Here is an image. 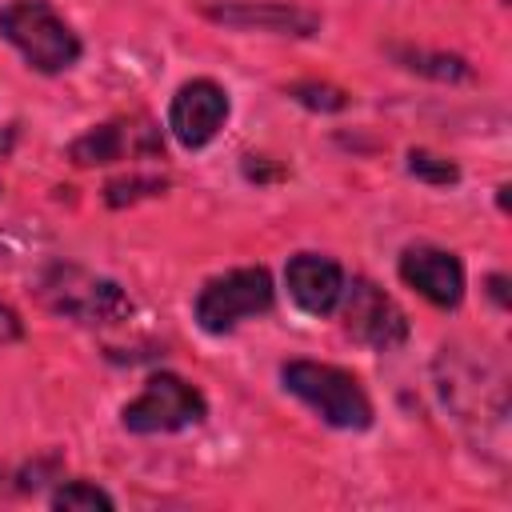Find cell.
<instances>
[{
    "label": "cell",
    "instance_id": "cell-16",
    "mask_svg": "<svg viewBox=\"0 0 512 512\" xmlns=\"http://www.w3.org/2000/svg\"><path fill=\"white\" fill-rule=\"evenodd\" d=\"M164 188H168L164 176H120V180H108V184H104V200H108L112 208H124V204L160 196Z\"/></svg>",
    "mask_w": 512,
    "mask_h": 512
},
{
    "label": "cell",
    "instance_id": "cell-3",
    "mask_svg": "<svg viewBox=\"0 0 512 512\" xmlns=\"http://www.w3.org/2000/svg\"><path fill=\"white\" fill-rule=\"evenodd\" d=\"M280 384L304 400L324 424L332 428H348L360 432L372 424V400L360 388V380L336 364H320V360H288L280 368Z\"/></svg>",
    "mask_w": 512,
    "mask_h": 512
},
{
    "label": "cell",
    "instance_id": "cell-13",
    "mask_svg": "<svg viewBox=\"0 0 512 512\" xmlns=\"http://www.w3.org/2000/svg\"><path fill=\"white\" fill-rule=\"evenodd\" d=\"M392 56L420 72V76H432V80H464L468 76V64L460 56H448V52H424V48H392Z\"/></svg>",
    "mask_w": 512,
    "mask_h": 512
},
{
    "label": "cell",
    "instance_id": "cell-2",
    "mask_svg": "<svg viewBox=\"0 0 512 512\" xmlns=\"http://www.w3.org/2000/svg\"><path fill=\"white\" fill-rule=\"evenodd\" d=\"M36 296L44 300L48 312H56L72 324H84V328H108V324H120L132 316V300L116 280H108L92 268L68 264V260H56L40 272Z\"/></svg>",
    "mask_w": 512,
    "mask_h": 512
},
{
    "label": "cell",
    "instance_id": "cell-8",
    "mask_svg": "<svg viewBox=\"0 0 512 512\" xmlns=\"http://www.w3.org/2000/svg\"><path fill=\"white\" fill-rule=\"evenodd\" d=\"M204 16L224 28H240V32H272V36H316L320 32V16L288 0H212L204 4Z\"/></svg>",
    "mask_w": 512,
    "mask_h": 512
},
{
    "label": "cell",
    "instance_id": "cell-18",
    "mask_svg": "<svg viewBox=\"0 0 512 512\" xmlns=\"http://www.w3.org/2000/svg\"><path fill=\"white\" fill-rule=\"evenodd\" d=\"M16 340H24V320L8 300H0V344H16Z\"/></svg>",
    "mask_w": 512,
    "mask_h": 512
},
{
    "label": "cell",
    "instance_id": "cell-12",
    "mask_svg": "<svg viewBox=\"0 0 512 512\" xmlns=\"http://www.w3.org/2000/svg\"><path fill=\"white\" fill-rule=\"evenodd\" d=\"M284 284L288 296L296 300V308H304L308 316H328L340 304L344 292V268L332 256L320 252H296L284 264Z\"/></svg>",
    "mask_w": 512,
    "mask_h": 512
},
{
    "label": "cell",
    "instance_id": "cell-19",
    "mask_svg": "<svg viewBox=\"0 0 512 512\" xmlns=\"http://www.w3.org/2000/svg\"><path fill=\"white\" fill-rule=\"evenodd\" d=\"M488 292H492V300L500 308H508V280L504 276H488Z\"/></svg>",
    "mask_w": 512,
    "mask_h": 512
},
{
    "label": "cell",
    "instance_id": "cell-7",
    "mask_svg": "<svg viewBox=\"0 0 512 512\" xmlns=\"http://www.w3.org/2000/svg\"><path fill=\"white\" fill-rule=\"evenodd\" d=\"M340 316H344V332L372 348V352H392L408 340V316L404 308L372 280H352L340 292Z\"/></svg>",
    "mask_w": 512,
    "mask_h": 512
},
{
    "label": "cell",
    "instance_id": "cell-9",
    "mask_svg": "<svg viewBox=\"0 0 512 512\" xmlns=\"http://www.w3.org/2000/svg\"><path fill=\"white\" fill-rule=\"evenodd\" d=\"M224 120H228V92L208 76L180 84L168 104V128L184 148H204L224 128Z\"/></svg>",
    "mask_w": 512,
    "mask_h": 512
},
{
    "label": "cell",
    "instance_id": "cell-10",
    "mask_svg": "<svg viewBox=\"0 0 512 512\" xmlns=\"http://www.w3.org/2000/svg\"><path fill=\"white\" fill-rule=\"evenodd\" d=\"M400 280L436 308H456L464 300V264L436 244H408L400 252Z\"/></svg>",
    "mask_w": 512,
    "mask_h": 512
},
{
    "label": "cell",
    "instance_id": "cell-1",
    "mask_svg": "<svg viewBox=\"0 0 512 512\" xmlns=\"http://www.w3.org/2000/svg\"><path fill=\"white\" fill-rule=\"evenodd\" d=\"M436 392L464 428H504L508 368L496 352L472 344H444L436 356Z\"/></svg>",
    "mask_w": 512,
    "mask_h": 512
},
{
    "label": "cell",
    "instance_id": "cell-15",
    "mask_svg": "<svg viewBox=\"0 0 512 512\" xmlns=\"http://www.w3.org/2000/svg\"><path fill=\"white\" fill-rule=\"evenodd\" d=\"M408 172L424 184H436V188H448L460 180V168L440 156V152H428V148H408Z\"/></svg>",
    "mask_w": 512,
    "mask_h": 512
},
{
    "label": "cell",
    "instance_id": "cell-5",
    "mask_svg": "<svg viewBox=\"0 0 512 512\" xmlns=\"http://www.w3.org/2000/svg\"><path fill=\"white\" fill-rule=\"evenodd\" d=\"M208 400L196 384H188L176 372H156L144 380L140 396H132L120 408V424L136 436H156V432H184L204 424Z\"/></svg>",
    "mask_w": 512,
    "mask_h": 512
},
{
    "label": "cell",
    "instance_id": "cell-11",
    "mask_svg": "<svg viewBox=\"0 0 512 512\" xmlns=\"http://www.w3.org/2000/svg\"><path fill=\"white\" fill-rule=\"evenodd\" d=\"M160 148H164L160 132L148 120H140V128L128 124V120H108V124H96L84 136H76L68 144V160L80 164V168H96V164L124 160V152L132 156V152H160Z\"/></svg>",
    "mask_w": 512,
    "mask_h": 512
},
{
    "label": "cell",
    "instance_id": "cell-14",
    "mask_svg": "<svg viewBox=\"0 0 512 512\" xmlns=\"http://www.w3.org/2000/svg\"><path fill=\"white\" fill-rule=\"evenodd\" d=\"M48 504L56 508V512H112L116 508V500L100 488V484H92V480H68V484H60L52 496H48Z\"/></svg>",
    "mask_w": 512,
    "mask_h": 512
},
{
    "label": "cell",
    "instance_id": "cell-4",
    "mask_svg": "<svg viewBox=\"0 0 512 512\" xmlns=\"http://www.w3.org/2000/svg\"><path fill=\"white\" fill-rule=\"evenodd\" d=\"M0 36L36 72H64L80 60V36L48 0H8L0 8Z\"/></svg>",
    "mask_w": 512,
    "mask_h": 512
},
{
    "label": "cell",
    "instance_id": "cell-6",
    "mask_svg": "<svg viewBox=\"0 0 512 512\" xmlns=\"http://www.w3.org/2000/svg\"><path fill=\"white\" fill-rule=\"evenodd\" d=\"M276 300V288H272V276L268 268L252 264V268H232L216 280H208L200 292H196V324L212 336H224L232 332L236 324H244L248 316H260L268 312Z\"/></svg>",
    "mask_w": 512,
    "mask_h": 512
},
{
    "label": "cell",
    "instance_id": "cell-17",
    "mask_svg": "<svg viewBox=\"0 0 512 512\" xmlns=\"http://www.w3.org/2000/svg\"><path fill=\"white\" fill-rule=\"evenodd\" d=\"M292 100H300L304 108H316V112H340L348 108V92L332 88V84H320V80H300L288 88Z\"/></svg>",
    "mask_w": 512,
    "mask_h": 512
}]
</instances>
